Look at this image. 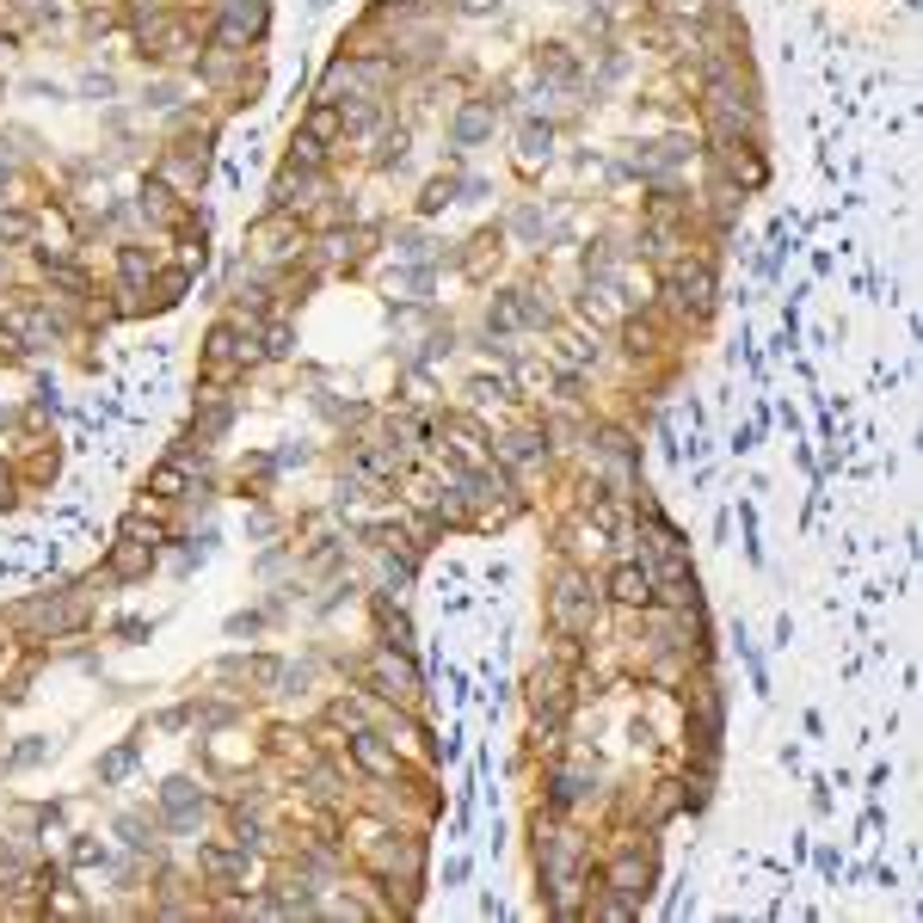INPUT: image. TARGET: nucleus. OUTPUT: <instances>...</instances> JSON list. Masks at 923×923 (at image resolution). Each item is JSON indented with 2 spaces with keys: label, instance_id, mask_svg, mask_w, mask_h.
<instances>
[{
  "label": "nucleus",
  "instance_id": "f8f14e48",
  "mask_svg": "<svg viewBox=\"0 0 923 923\" xmlns=\"http://www.w3.org/2000/svg\"><path fill=\"white\" fill-rule=\"evenodd\" d=\"M117 283H124V290H149L154 283V253H142V246H117Z\"/></svg>",
  "mask_w": 923,
  "mask_h": 923
},
{
  "label": "nucleus",
  "instance_id": "a211bd4d",
  "mask_svg": "<svg viewBox=\"0 0 923 923\" xmlns=\"http://www.w3.org/2000/svg\"><path fill=\"white\" fill-rule=\"evenodd\" d=\"M511 462V469H529V462H536V456H542V437L536 432H517V437H505V450H499Z\"/></svg>",
  "mask_w": 923,
  "mask_h": 923
},
{
  "label": "nucleus",
  "instance_id": "7c9ffc66",
  "mask_svg": "<svg viewBox=\"0 0 923 923\" xmlns=\"http://www.w3.org/2000/svg\"><path fill=\"white\" fill-rule=\"evenodd\" d=\"M7 487H13V474H7V462H0V499H7Z\"/></svg>",
  "mask_w": 923,
  "mask_h": 923
},
{
  "label": "nucleus",
  "instance_id": "1a4fd4ad",
  "mask_svg": "<svg viewBox=\"0 0 923 923\" xmlns=\"http://www.w3.org/2000/svg\"><path fill=\"white\" fill-rule=\"evenodd\" d=\"M302 136H308V142H339L345 136V112L339 105H333V99H315V105H308V112H302Z\"/></svg>",
  "mask_w": 923,
  "mask_h": 923
},
{
  "label": "nucleus",
  "instance_id": "aec40b11",
  "mask_svg": "<svg viewBox=\"0 0 923 923\" xmlns=\"http://www.w3.org/2000/svg\"><path fill=\"white\" fill-rule=\"evenodd\" d=\"M370 161H376V167H400V161H407V130H388L376 142V154H370Z\"/></svg>",
  "mask_w": 923,
  "mask_h": 923
},
{
  "label": "nucleus",
  "instance_id": "2eb2a0df",
  "mask_svg": "<svg viewBox=\"0 0 923 923\" xmlns=\"http://www.w3.org/2000/svg\"><path fill=\"white\" fill-rule=\"evenodd\" d=\"M720 149H727V172H733L745 191H757L764 179H770V172H764V161H757L752 149H733V142H720Z\"/></svg>",
  "mask_w": 923,
  "mask_h": 923
},
{
  "label": "nucleus",
  "instance_id": "393cba45",
  "mask_svg": "<svg viewBox=\"0 0 923 923\" xmlns=\"http://www.w3.org/2000/svg\"><path fill=\"white\" fill-rule=\"evenodd\" d=\"M598 918H610V923H628V918H634V899H603V905H598Z\"/></svg>",
  "mask_w": 923,
  "mask_h": 923
},
{
  "label": "nucleus",
  "instance_id": "dca6fc26",
  "mask_svg": "<svg viewBox=\"0 0 923 923\" xmlns=\"http://www.w3.org/2000/svg\"><path fill=\"white\" fill-rule=\"evenodd\" d=\"M548 149H554V130H548V124H524V130H517V161H524V167L548 161Z\"/></svg>",
  "mask_w": 923,
  "mask_h": 923
},
{
  "label": "nucleus",
  "instance_id": "cd10ccee",
  "mask_svg": "<svg viewBox=\"0 0 923 923\" xmlns=\"http://www.w3.org/2000/svg\"><path fill=\"white\" fill-rule=\"evenodd\" d=\"M172 99H179V87H172V80H161V87L149 93V105H154V112H172Z\"/></svg>",
  "mask_w": 923,
  "mask_h": 923
},
{
  "label": "nucleus",
  "instance_id": "c85d7f7f",
  "mask_svg": "<svg viewBox=\"0 0 923 923\" xmlns=\"http://www.w3.org/2000/svg\"><path fill=\"white\" fill-rule=\"evenodd\" d=\"M456 7H462V13H474V20H480V13H492V7H499V0H456Z\"/></svg>",
  "mask_w": 923,
  "mask_h": 923
},
{
  "label": "nucleus",
  "instance_id": "4468645a",
  "mask_svg": "<svg viewBox=\"0 0 923 923\" xmlns=\"http://www.w3.org/2000/svg\"><path fill=\"white\" fill-rule=\"evenodd\" d=\"M536 68H542L548 80H561V87H573V80H579V56H573L566 43H542V50H536Z\"/></svg>",
  "mask_w": 923,
  "mask_h": 923
},
{
  "label": "nucleus",
  "instance_id": "0eeeda50",
  "mask_svg": "<svg viewBox=\"0 0 923 923\" xmlns=\"http://www.w3.org/2000/svg\"><path fill=\"white\" fill-rule=\"evenodd\" d=\"M351 757H358L363 775H382V782L400 775V752H388V745H382L376 733H363V727H358V739H351Z\"/></svg>",
  "mask_w": 923,
  "mask_h": 923
},
{
  "label": "nucleus",
  "instance_id": "f3484780",
  "mask_svg": "<svg viewBox=\"0 0 923 923\" xmlns=\"http://www.w3.org/2000/svg\"><path fill=\"white\" fill-rule=\"evenodd\" d=\"M456 191H462V179L456 172H444V179H432V185L419 191V216H437L444 204H456Z\"/></svg>",
  "mask_w": 923,
  "mask_h": 923
},
{
  "label": "nucleus",
  "instance_id": "b1692460",
  "mask_svg": "<svg viewBox=\"0 0 923 923\" xmlns=\"http://www.w3.org/2000/svg\"><path fill=\"white\" fill-rule=\"evenodd\" d=\"M130 764H136V745H117V752L99 764V782H117V775L130 770Z\"/></svg>",
  "mask_w": 923,
  "mask_h": 923
},
{
  "label": "nucleus",
  "instance_id": "f03ea898",
  "mask_svg": "<svg viewBox=\"0 0 923 923\" xmlns=\"http://www.w3.org/2000/svg\"><path fill=\"white\" fill-rule=\"evenodd\" d=\"M548 610H554V628H566V634H585V628L598 623V598L585 591L579 573H561V585H554Z\"/></svg>",
  "mask_w": 923,
  "mask_h": 923
},
{
  "label": "nucleus",
  "instance_id": "f257e3e1",
  "mask_svg": "<svg viewBox=\"0 0 923 923\" xmlns=\"http://www.w3.org/2000/svg\"><path fill=\"white\" fill-rule=\"evenodd\" d=\"M302 241H308V228H302L296 209H271L265 222H253V253L259 259H290V253H302Z\"/></svg>",
  "mask_w": 923,
  "mask_h": 923
},
{
  "label": "nucleus",
  "instance_id": "9d476101",
  "mask_svg": "<svg viewBox=\"0 0 923 923\" xmlns=\"http://www.w3.org/2000/svg\"><path fill=\"white\" fill-rule=\"evenodd\" d=\"M610 886H616L623 899H634V905H641L646 893H653V862H646V856H623V862L610 868Z\"/></svg>",
  "mask_w": 923,
  "mask_h": 923
},
{
  "label": "nucleus",
  "instance_id": "bb28decb",
  "mask_svg": "<svg viewBox=\"0 0 923 923\" xmlns=\"http://www.w3.org/2000/svg\"><path fill=\"white\" fill-rule=\"evenodd\" d=\"M469 395L480 400V407H487V400H505V382H487V376H480V382L469 388Z\"/></svg>",
  "mask_w": 923,
  "mask_h": 923
},
{
  "label": "nucleus",
  "instance_id": "20e7f679",
  "mask_svg": "<svg viewBox=\"0 0 923 923\" xmlns=\"http://www.w3.org/2000/svg\"><path fill=\"white\" fill-rule=\"evenodd\" d=\"M142 216H149V222H161V228H179V222H185V204H179V191H172L161 172H154V179H142Z\"/></svg>",
  "mask_w": 923,
  "mask_h": 923
},
{
  "label": "nucleus",
  "instance_id": "c756f323",
  "mask_svg": "<svg viewBox=\"0 0 923 923\" xmlns=\"http://www.w3.org/2000/svg\"><path fill=\"white\" fill-rule=\"evenodd\" d=\"M7 191H13V167H7V161H0V197H7Z\"/></svg>",
  "mask_w": 923,
  "mask_h": 923
},
{
  "label": "nucleus",
  "instance_id": "7ed1b4c3",
  "mask_svg": "<svg viewBox=\"0 0 923 923\" xmlns=\"http://www.w3.org/2000/svg\"><path fill=\"white\" fill-rule=\"evenodd\" d=\"M492 124H499V105H492V99H469V105L456 112V124H450L456 149H474V142H487Z\"/></svg>",
  "mask_w": 923,
  "mask_h": 923
},
{
  "label": "nucleus",
  "instance_id": "5701e85b",
  "mask_svg": "<svg viewBox=\"0 0 923 923\" xmlns=\"http://www.w3.org/2000/svg\"><path fill=\"white\" fill-rule=\"evenodd\" d=\"M191 283V271H167V278L154 283V308H172V302H179V290H185Z\"/></svg>",
  "mask_w": 923,
  "mask_h": 923
},
{
  "label": "nucleus",
  "instance_id": "9b49d317",
  "mask_svg": "<svg viewBox=\"0 0 923 923\" xmlns=\"http://www.w3.org/2000/svg\"><path fill=\"white\" fill-rule=\"evenodd\" d=\"M197 868H204V881L228 886V881H241V874H246V849H222V844H204V849H197Z\"/></svg>",
  "mask_w": 923,
  "mask_h": 923
},
{
  "label": "nucleus",
  "instance_id": "4be33fe9",
  "mask_svg": "<svg viewBox=\"0 0 923 923\" xmlns=\"http://www.w3.org/2000/svg\"><path fill=\"white\" fill-rule=\"evenodd\" d=\"M554 807H573V800H585V775L579 770H561L554 775V794H548Z\"/></svg>",
  "mask_w": 923,
  "mask_h": 923
},
{
  "label": "nucleus",
  "instance_id": "6e6552de",
  "mask_svg": "<svg viewBox=\"0 0 923 923\" xmlns=\"http://www.w3.org/2000/svg\"><path fill=\"white\" fill-rule=\"evenodd\" d=\"M376 696L413 702V696H419V678H413V665H407V659H395V653H382V659H376Z\"/></svg>",
  "mask_w": 923,
  "mask_h": 923
},
{
  "label": "nucleus",
  "instance_id": "a878e982",
  "mask_svg": "<svg viewBox=\"0 0 923 923\" xmlns=\"http://www.w3.org/2000/svg\"><path fill=\"white\" fill-rule=\"evenodd\" d=\"M283 351H290V326H271V333H265V358H283Z\"/></svg>",
  "mask_w": 923,
  "mask_h": 923
},
{
  "label": "nucleus",
  "instance_id": "6ab92c4d",
  "mask_svg": "<svg viewBox=\"0 0 923 923\" xmlns=\"http://www.w3.org/2000/svg\"><path fill=\"white\" fill-rule=\"evenodd\" d=\"M136 573H149V542H124V548H117V579H136Z\"/></svg>",
  "mask_w": 923,
  "mask_h": 923
},
{
  "label": "nucleus",
  "instance_id": "ddd939ff",
  "mask_svg": "<svg viewBox=\"0 0 923 923\" xmlns=\"http://www.w3.org/2000/svg\"><path fill=\"white\" fill-rule=\"evenodd\" d=\"M671 296H678L683 308H690V302H696V308H708V296H715V278H708V265H683L678 278H671Z\"/></svg>",
  "mask_w": 923,
  "mask_h": 923
},
{
  "label": "nucleus",
  "instance_id": "423d86ee",
  "mask_svg": "<svg viewBox=\"0 0 923 923\" xmlns=\"http://www.w3.org/2000/svg\"><path fill=\"white\" fill-rule=\"evenodd\" d=\"M610 598L616 603H628V610H646V603H653V573H646V566H616V573H610Z\"/></svg>",
  "mask_w": 923,
  "mask_h": 923
},
{
  "label": "nucleus",
  "instance_id": "412c9836",
  "mask_svg": "<svg viewBox=\"0 0 923 923\" xmlns=\"http://www.w3.org/2000/svg\"><path fill=\"white\" fill-rule=\"evenodd\" d=\"M179 487H185V469H179V462H161L154 480H149V492H161V499H179Z\"/></svg>",
  "mask_w": 923,
  "mask_h": 923
},
{
  "label": "nucleus",
  "instance_id": "39448f33",
  "mask_svg": "<svg viewBox=\"0 0 923 923\" xmlns=\"http://www.w3.org/2000/svg\"><path fill=\"white\" fill-rule=\"evenodd\" d=\"M161 807H167V819H172L179 831H191L197 819H204V794L191 789L185 775H172L167 789H161Z\"/></svg>",
  "mask_w": 923,
  "mask_h": 923
}]
</instances>
